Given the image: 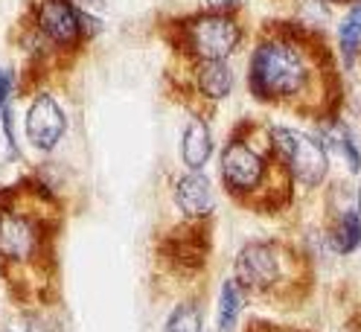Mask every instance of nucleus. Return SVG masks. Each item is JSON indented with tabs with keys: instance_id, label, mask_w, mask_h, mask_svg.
<instances>
[{
	"instance_id": "nucleus-1",
	"label": "nucleus",
	"mask_w": 361,
	"mask_h": 332,
	"mask_svg": "<svg viewBox=\"0 0 361 332\" xmlns=\"http://www.w3.org/2000/svg\"><path fill=\"white\" fill-rule=\"evenodd\" d=\"M344 64L326 32L303 20H265L247 56L245 85L259 105L314 125L344 117Z\"/></svg>"
},
{
	"instance_id": "nucleus-2",
	"label": "nucleus",
	"mask_w": 361,
	"mask_h": 332,
	"mask_svg": "<svg viewBox=\"0 0 361 332\" xmlns=\"http://www.w3.org/2000/svg\"><path fill=\"white\" fill-rule=\"evenodd\" d=\"M61 219L64 204L47 181L24 178L0 190V277L27 309L56 300Z\"/></svg>"
},
{
	"instance_id": "nucleus-3",
	"label": "nucleus",
	"mask_w": 361,
	"mask_h": 332,
	"mask_svg": "<svg viewBox=\"0 0 361 332\" xmlns=\"http://www.w3.org/2000/svg\"><path fill=\"white\" fill-rule=\"evenodd\" d=\"M219 184L231 202L257 216H280L295 204L298 184L277 158L268 123L239 120L219 152Z\"/></svg>"
},
{
	"instance_id": "nucleus-4",
	"label": "nucleus",
	"mask_w": 361,
	"mask_h": 332,
	"mask_svg": "<svg viewBox=\"0 0 361 332\" xmlns=\"http://www.w3.org/2000/svg\"><path fill=\"white\" fill-rule=\"evenodd\" d=\"M233 280L247 297L277 309H300L314 292V259L286 236L247 239L233 257Z\"/></svg>"
},
{
	"instance_id": "nucleus-5",
	"label": "nucleus",
	"mask_w": 361,
	"mask_h": 332,
	"mask_svg": "<svg viewBox=\"0 0 361 332\" xmlns=\"http://www.w3.org/2000/svg\"><path fill=\"white\" fill-rule=\"evenodd\" d=\"M99 32L102 20L76 0H32L18 44L32 73H59L71 68Z\"/></svg>"
},
{
	"instance_id": "nucleus-6",
	"label": "nucleus",
	"mask_w": 361,
	"mask_h": 332,
	"mask_svg": "<svg viewBox=\"0 0 361 332\" xmlns=\"http://www.w3.org/2000/svg\"><path fill=\"white\" fill-rule=\"evenodd\" d=\"M157 32L169 47L172 59L180 61H231L242 50L247 35L239 12L213 9L164 18Z\"/></svg>"
},
{
	"instance_id": "nucleus-7",
	"label": "nucleus",
	"mask_w": 361,
	"mask_h": 332,
	"mask_svg": "<svg viewBox=\"0 0 361 332\" xmlns=\"http://www.w3.org/2000/svg\"><path fill=\"white\" fill-rule=\"evenodd\" d=\"M166 87L190 117H213L216 108L236 91V73L231 61H180L172 59L166 68Z\"/></svg>"
},
{
	"instance_id": "nucleus-8",
	"label": "nucleus",
	"mask_w": 361,
	"mask_h": 332,
	"mask_svg": "<svg viewBox=\"0 0 361 332\" xmlns=\"http://www.w3.org/2000/svg\"><path fill=\"white\" fill-rule=\"evenodd\" d=\"M268 137L277 152V158L288 169L291 181L303 192H314L329 184L332 158L318 135H309V131L295 128V125L268 123Z\"/></svg>"
},
{
	"instance_id": "nucleus-9",
	"label": "nucleus",
	"mask_w": 361,
	"mask_h": 332,
	"mask_svg": "<svg viewBox=\"0 0 361 332\" xmlns=\"http://www.w3.org/2000/svg\"><path fill=\"white\" fill-rule=\"evenodd\" d=\"M213 251V221H184L157 239V259L180 277H192L207 265Z\"/></svg>"
},
{
	"instance_id": "nucleus-10",
	"label": "nucleus",
	"mask_w": 361,
	"mask_h": 332,
	"mask_svg": "<svg viewBox=\"0 0 361 332\" xmlns=\"http://www.w3.org/2000/svg\"><path fill=\"white\" fill-rule=\"evenodd\" d=\"M324 242L335 257H353L361 248V184L347 198L344 184L329 181Z\"/></svg>"
},
{
	"instance_id": "nucleus-11",
	"label": "nucleus",
	"mask_w": 361,
	"mask_h": 332,
	"mask_svg": "<svg viewBox=\"0 0 361 332\" xmlns=\"http://www.w3.org/2000/svg\"><path fill=\"white\" fill-rule=\"evenodd\" d=\"M67 128H71V117L61 99L50 91H35L24 114V135L30 149L38 154H53L67 137Z\"/></svg>"
},
{
	"instance_id": "nucleus-12",
	"label": "nucleus",
	"mask_w": 361,
	"mask_h": 332,
	"mask_svg": "<svg viewBox=\"0 0 361 332\" xmlns=\"http://www.w3.org/2000/svg\"><path fill=\"white\" fill-rule=\"evenodd\" d=\"M172 204L184 221H213L219 195L204 169H184L172 178Z\"/></svg>"
},
{
	"instance_id": "nucleus-13",
	"label": "nucleus",
	"mask_w": 361,
	"mask_h": 332,
	"mask_svg": "<svg viewBox=\"0 0 361 332\" xmlns=\"http://www.w3.org/2000/svg\"><path fill=\"white\" fill-rule=\"evenodd\" d=\"M216 154V140L207 117H190L184 135H180V164L187 169H204Z\"/></svg>"
},
{
	"instance_id": "nucleus-14",
	"label": "nucleus",
	"mask_w": 361,
	"mask_h": 332,
	"mask_svg": "<svg viewBox=\"0 0 361 332\" xmlns=\"http://www.w3.org/2000/svg\"><path fill=\"white\" fill-rule=\"evenodd\" d=\"M314 128H318L314 135L324 140V146L329 152H338V158L347 164L350 175H361V143L355 137V131L344 123V117L324 123V125H314Z\"/></svg>"
},
{
	"instance_id": "nucleus-15",
	"label": "nucleus",
	"mask_w": 361,
	"mask_h": 332,
	"mask_svg": "<svg viewBox=\"0 0 361 332\" xmlns=\"http://www.w3.org/2000/svg\"><path fill=\"white\" fill-rule=\"evenodd\" d=\"M338 59H341L344 70H355L361 59V0H353L344 18L338 20Z\"/></svg>"
},
{
	"instance_id": "nucleus-16",
	"label": "nucleus",
	"mask_w": 361,
	"mask_h": 332,
	"mask_svg": "<svg viewBox=\"0 0 361 332\" xmlns=\"http://www.w3.org/2000/svg\"><path fill=\"white\" fill-rule=\"evenodd\" d=\"M245 306H247V295L242 292V285L233 277L221 280L219 300H216V332H233L242 321Z\"/></svg>"
},
{
	"instance_id": "nucleus-17",
	"label": "nucleus",
	"mask_w": 361,
	"mask_h": 332,
	"mask_svg": "<svg viewBox=\"0 0 361 332\" xmlns=\"http://www.w3.org/2000/svg\"><path fill=\"white\" fill-rule=\"evenodd\" d=\"M161 332H204V306H201V297L192 295L178 300L169 309Z\"/></svg>"
},
{
	"instance_id": "nucleus-18",
	"label": "nucleus",
	"mask_w": 361,
	"mask_h": 332,
	"mask_svg": "<svg viewBox=\"0 0 361 332\" xmlns=\"http://www.w3.org/2000/svg\"><path fill=\"white\" fill-rule=\"evenodd\" d=\"M6 332H53V326L41 318L38 309H24L18 324H9Z\"/></svg>"
},
{
	"instance_id": "nucleus-19",
	"label": "nucleus",
	"mask_w": 361,
	"mask_h": 332,
	"mask_svg": "<svg viewBox=\"0 0 361 332\" xmlns=\"http://www.w3.org/2000/svg\"><path fill=\"white\" fill-rule=\"evenodd\" d=\"M242 332H312L303 326H288V324H274V321H265V318H254L247 321Z\"/></svg>"
},
{
	"instance_id": "nucleus-20",
	"label": "nucleus",
	"mask_w": 361,
	"mask_h": 332,
	"mask_svg": "<svg viewBox=\"0 0 361 332\" xmlns=\"http://www.w3.org/2000/svg\"><path fill=\"white\" fill-rule=\"evenodd\" d=\"M204 9H213V12H239L242 9V0H201Z\"/></svg>"
},
{
	"instance_id": "nucleus-21",
	"label": "nucleus",
	"mask_w": 361,
	"mask_h": 332,
	"mask_svg": "<svg viewBox=\"0 0 361 332\" xmlns=\"http://www.w3.org/2000/svg\"><path fill=\"white\" fill-rule=\"evenodd\" d=\"M326 4H347V6H350L353 0H326Z\"/></svg>"
}]
</instances>
